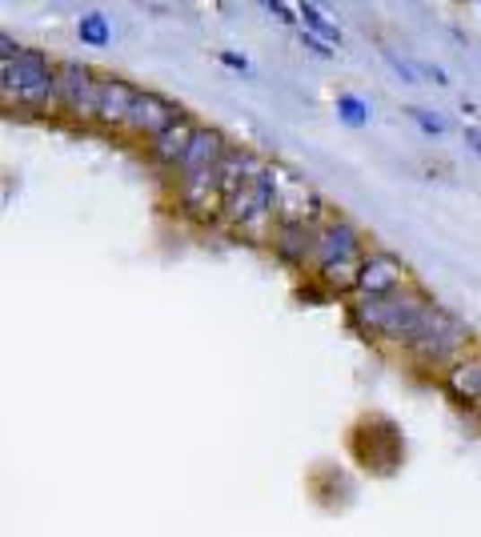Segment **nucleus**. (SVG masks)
Returning <instances> with one entry per match:
<instances>
[{
	"label": "nucleus",
	"mask_w": 481,
	"mask_h": 537,
	"mask_svg": "<svg viewBox=\"0 0 481 537\" xmlns=\"http://www.w3.org/2000/svg\"><path fill=\"white\" fill-rule=\"evenodd\" d=\"M469 345V329L458 321L445 305H429L421 325L414 329V337L406 341V353L425 369H450L458 357H466Z\"/></svg>",
	"instance_id": "5"
},
{
	"label": "nucleus",
	"mask_w": 481,
	"mask_h": 537,
	"mask_svg": "<svg viewBox=\"0 0 481 537\" xmlns=\"http://www.w3.org/2000/svg\"><path fill=\"white\" fill-rule=\"evenodd\" d=\"M337 117L345 120V125L361 128V125H369V105H365L361 97H349V92H341V97H337Z\"/></svg>",
	"instance_id": "17"
},
{
	"label": "nucleus",
	"mask_w": 481,
	"mask_h": 537,
	"mask_svg": "<svg viewBox=\"0 0 481 537\" xmlns=\"http://www.w3.org/2000/svg\"><path fill=\"white\" fill-rule=\"evenodd\" d=\"M409 289V273L406 265L398 261L393 253L385 249H369L365 261H361V273H357V297H389V293H401Z\"/></svg>",
	"instance_id": "8"
},
{
	"label": "nucleus",
	"mask_w": 481,
	"mask_h": 537,
	"mask_svg": "<svg viewBox=\"0 0 481 537\" xmlns=\"http://www.w3.org/2000/svg\"><path fill=\"white\" fill-rule=\"evenodd\" d=\"M406 112H409V120H414L417 128H425V133H433V136L445 133V120L437 117V112H429V109H406Z\"/></svg>",
	"instance_id": "19"
},
{
	"label": "nucleus",
	"mask_w": 481,
	"mask_h": 537,
	"mask_svg": "<svg viewBox=\"0 0 481 537\" xmlns=\"http://www.w3.org/2000/svg\"><path fill=\"white\" fill-rule=\"evenodd\" d=\"M221 221L253 245H269L277 229V164H265L261 177L249 180L237 197H229Z\"/></svg>",
	"instance_id": "4"
},
{
	"label": "nucleus",
	"mask_w": 481,
	"mask_h": 537,
	"mask_svg": "<svg viewBox=\"0 0 481 537\" xmlns=\"http://www.w3.org/2000/svg\"><path fill=\"white\" fill-rule=\"evenodd\" d=\"M101 84L105 76L84 60H57V112H65L76 125H97Z\"/></svg>",
	"instance_id": "6"
},
{
	"label": "nucleus",
	"mask_w": 481,
	"mask_h": 537,
	"mask_svg": "<svg viewBox=\"0 0 481 537\" xmlns=\"http://www.w3.org/2000/svg\"><path fill=\"white\" fill-rule=\"evenodd\" d=\"M76 37H81L84 48H105L113 40V24H109L105 13H84L76 21Z\"/></svg>",
	"instance_id": "16"
},
{
	"label": "nucleus",
	"mask_w": 481,
	"mask_h": 537,
	"mask_svg": "<svg viewBox=\"0 0 481 537\" xmlns=\"http://www.w3.org/2000/svg\"><path fill=\"white\" fill-rule=\"evenodd\" d=\"M385 60H389V65H393V73H398L406 84H421V68L414 65V60H401L398 53H393V48H385Z\"/></svg>",
	"instance_id": "18"
},
{
	"label": "nucleus",
	"mask_w": 481,
	"mask_h": 537,
	"mask_svg": "<svg viewBox=\"0 0 481 537\" xmlns=\"http://www.w3.org/2000/svg\"><path fill=\"white\" fill-rule=\"evenodd\" d=\"M180 117H185V109L180 105H173L169 97H161V92H153V89H141L136 92L133 112H128L125 133L141 136V141H153V136H161L169 125H177Z\"/></svg>",
	"instance_id": "9"
},
{
	"label": "nucleus",
	"mask_w": 481,
	"mask_h": 537,
	"mask_svg": "<svg viewBox=\"0 0 481 537\" xmlns=\"http://www.w3.org/2000/svg\"><path fill=\"white\" fill-rule=\"evenodd\" d=\"M265 13H269V16H277L281 24H297V21H301V16H297V8L281 4V0H269V4H265Z\"/></svg>",
	"instance_id": "20"
},
{
	"label": "nucleus",
	"mask_w": 481,
	"mask_h": 537,
	"mask_svg": "<svg viewBox=\"0 0 481 537\" xmlns=\"http://www.w3.org/2000/svg\"><path fill=\"white\" fill-rule=\"evenodd\" d=\"M325 221H329V209H325L321 193L305 177L277 164V224H309V229H317Z\"/></svg>",
	"instance_id": "7"
},
{
	"label": "nucleus",
	"mask_w": 481,
	"mask_h": 537,
	"mask_svg": "<svg viewBox=\"0 0 481 537\" xmlns=\"http://www.w3.org/2000/svg\"><path fill=\"white\" fill-rule=\"evenodd\" d=\"M265 164H269V161H261L253 149H240V145H233L229 157L221 161V193H225V201H229V197H237L249 180L261 177Z\"/></svg>",
	"instance_id": "13"
},
{
	"label": "nucleus",
	"mask_w": 481,
	"mask_h": 537,
	"mask_svg": "<svg viewBox=\"0 0 481 537\" xmlns=\"http://www.w3.org/2000/svg\"><path fill=\"white\" fill-rule=\"evenodd\" d=\"M136 84H128L125 76H105L101 84V105H97V125L105 133H120L128 125V112L136 105Z\"/></svg>",
	"instance_id": "11"
},
{
	"label": "nucleus",
	"mask_w": 481,
	"mask_h": 537,
	"mask_svg": "<svg viewBox=\"0 0 481 537\" xmlns=\"http://www.w3.org/2000/svg\"><path fill=\"white\" fill-rule=\"evenodd\" d=\"M433 301L417 289H401V293H389V297H357L349 305V321H354L369 341H389V345H401L414 337V329L421 325L425 309Z\"/></svg>",
	"instance_id": "2"
},
{
	"label": "nucleus",
	"mask_w": 481,
	"mask_h": 537,
	"mask_svg": "<svg viewBox=\"0 0 481 537\" xmlns=\"http://www.w3.org/2000/svg\"><path fill=\"white\" fill-rule=\"evenodd\" d=\"M466 145H474V149L481 153V128H466Z\"/></svg>",
	"instance_id": "23"
},
{
	"label": "nucleus",
	"mask_w": 481,
	"mask_h": 537,
	"mask_svg": "<svg viewBox=\"0 0 481 537\" xmlns=\"http://www.w3.org/2000/svg\"><path fill=\"white\" fill-rule=\"evenodd\" d=\"M301 45H305V48H309V53H313V57H321V60H329V57H333V48L325 45V40L309 37V32H301Z\"/></svg>",
	"instance_id": "21"
},
{
	"label": "nucleus",
	"mask_w": 481,
	"mask_h": 537,
	"mask_svg": "<svg viewBox=\"0 0 481 537\" xmlns=\"http://www.w3.org/2000/svg\"><path fill=\"white\" fill-rule=\"evenodd\" d=\"M217 60L221 65H229V68H237V73H249V57L245 53H229L225 48V53H217Z\"/></svg>",
	"instance_id": "22"
},
{
	"label": "nucleus",
	"mask_w": 481,
	"mask_h": 537,
	"mask_svg": "<svg viewBox=\"0 0 481 537\" xmlns=\"http://www.w3.org/2000/svg\"><path fill=\"white\" fill-rule=\"evenodd\" d=\"M442 385L458 405L481 409V353H466V357L453 361L442 374Z\"/></svg>",
	"instance_id": "12"
},
{
	"label": "nucleus",
	"mask_w": 481,
	"mask_h": 537,
	"mask_svg": "<svg viewBox=\"0 0 481 537\" xmlns=\"http://www.w3.org/2000/svg\"><path fill=\"white\" fill-rule=\"evenodd\" d=\"M0 92L8 109L53 112L57 109V60L40 48H21V57L0 60Z\"/></svg>",
	"instance_id": "3"
},
{
	"label": "nucleus",
	"mask_w": 481,
	"mask_h": 537,
	"mask_svg": "<svg viewBox=\"0 0 481 537\" xmlns=\"http://www.w3.org/2000/svg\"><path fill=\"white\" fill-rule=\"evenodd\" d=\"M197 120L188 117H180L177 125H169L161 136H153L149 145H144V153H149V161L157 164V169H169V172H177L180 169V161H185V153H188V145H193V136H197Z\"/></svg>",
	"instance_id": "10"
},
{
	"label": "nucleus",
	"mask_w": 481,
	"mask_h": 537,
	"mask_svg": "<svg viewBox=\"0 0 481 537\" xmlns=\"http://www.w3.org/2000/svg\"><path fill=\"white\" fill-rule=\"evenodd\" d=\"M313 233L317 229H309V224H277L269 245L285 265L301 268V265L313 261Z\"/></svg>",
	"instance_id": "14"
},
{
	"label": "nucleus",
	"mask_w": 481,
	"mask_h": 537,
	"mask_svg": "<svg viewBox=\"0 0 481 537\" xmlns=\"http://www.w3.org/2000/svg\"><path fill=\"white\" fill-rule=\"evenodd\" d=\"M369 249L361 245L357 224H349L345 216H333L325 224H317L313 233V277L325 285L329 293H349L357 289V273L365 261Z\"/></svg>",
	"instance_id": "1"
},
{
	"label": "nucleus",
	"mask_w": 481,
	"mask_h": 537,
	"mask_svg": "<svg viewBox=\"0 0 481 537\" xmlns=\"http://www.w3.org/2000/svg\"><path fill=\"white\" fill-rule=\"evenodd\" d=\"M297 16H301V24H305L309 37L325 40V45H341V29H337V24H333L317 4H297Z\"/></svg>",
	"instance_id": "15"
}]
</instances>
